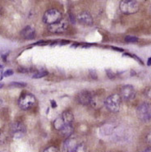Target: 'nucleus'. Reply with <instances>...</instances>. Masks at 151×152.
<instances>
[{"mask_svg": "<svg viewBox=\"0 0 151 152\" xmlns=\"http://www.w3.org/2000/svg\"><path fill=\"white\" fill-rule=\"evenodd\" d=\"M18 106L22 110H28L34 106L36 103V99L34 95L26 92L21 94L18 99Z\"/></svg>", "mask_w": 151, "mask_h": 152, "instance_id": "1", "label": "nucleus"}, {"mask_svg": "<svg viewBox=\"0 0 151 152\" xmlns=\"http://www.w3.org/2000/svg\"><path fill=\"white\" fill-rule=\"evenodd\" d=\"M119 8L123 14L131 15L139 10V4L136 0H122L120 2Z\"/></svg>", "mask_w": 151, "mask_h": 152, "instance_id": "2", "label": "nucleus"}, {"mask_svg": "<svg viewBox=\"0 0 151 152\" xmlns=\"http://www.w3.org/2000/svg\"><path fill=\"white\" fill-rule=\"evenodd\" d=\"M121 103H122V99L119 95L113 94L106 98L104 100V105L109 111L112 113H117L119 111Z\"/></svg>", "mask_w": 151, "mask_h": 152, "instance_id": "3", "label": "nucleus"}, {"mask_svg": "<svg viewBox=\"0 0 151 152\" xmlns=\"http://www.w3.org/2000/svg\"><path fill=\"white\" fill-rule=\"evenodd\" d=\"M74 121V115L73 113H71V111L70 110H67L64 111L63 113H62V115L58 118L56 120L54 121V127L56 128L57 130L59 131L62 127H63L66 125H70L72 124Z\"/></svg>", "mask_w": 151, "mask_h": 152, "instance_id": "4", "label": "nucleus"}, {"mask_svg": "<svg viewBox=\"0 0 151 152\" xmlns=\"http://www.w3.org/2000/svg\"><path fill=\"white\" fill-rule=\"evenodd\" d=\"M61 19H63L62 13L60 12V11H58V9H55V8L46 11L44 13V16H43L44 23H45L48 26L53 24L57 21H60Z\"/></svg>", "mask_w": 151, "mask_h": 152, "instance_id": "5", "label": "nucleus"}, {"mask_svg": "<svg viewBox=\"0 0 151 152\" xmlns=\"http://www.w3.org/2000/svg\"><path fill=\"white\" fill-rule=\"evenodd\" d=\"M136 90L132 86L125 85L120 90V97L122 100L124 101H131L136 97Z\"/></svg>", "mask_w": 151, "mask_h": 152, "instance_id": "6", "label": "nucleus"}, {"mask_svg": "<svg viewBox=\"0 0 151 152\" xmlns=\"http://www.w3.org/2000/svg\"><path fill=\"white\" fill-rule=\"evenodd\" d=\"M137 115L143 122H149L150 120V104L148 103H143L137 108Z\"/></svg>", "mask_w": 151, "mask_h": 152, "instance_id": "7", "label": "nucleus"}, {"mask_svg": "<svg viewBox=\"0 0 151 152\" xmlns=\"http://www.w3.org/2000/svg\"><path fill=\"white\" fill-rule=\"evenodd\" d=\"M68 27V21L64 19H61L53 24L48 26V30L49 32L53 34H60L64 32Z\"/></svg>", "mask_w": 151, "mask_h": 152, "instance_id": "8", "label": "nucleus"}, {"mask_svg": "<svg viewBox=\"0 0 151 152\" xmlns=\"http://www.w3.org/2000/svg\"><path fill=\"white\" fill-rule=\"evenodd\" d=\"M77 101L83 105L90 104L94 102V96L89 91H82L77 95Z\"/></svg>", "mask_w": 151, "mask_h": 152, "instance_id": "9", "label": "nucleus"}, {"mask_svg": "<svg viewBox=\"0 0 151 152\" xmlns=\"http://www.w3.org/2000/svg\"><path fill=\"white\" fill-rule=\"evenodd\" d=\"M81 145L78 144L76 139L69 138L64 142L63 152H81Z\"/></svg>", "mask_w": 151, "mask_h": 152, "instance_id": "10", "label": "nucleus"}, {"mask_svg": "<svg viewBox=\"0 0 151 152\" xmlns=\"http://www.w3.org/2000/svg\"><path fill=\"white\" fill-rule=\"evenodd\" d=\"M77 21L81 25L89 26L93 25V22H94L91 14L86 11H84V12L78 14V16L77 17Z\"/></svg>", "mask_w": 151, "mask_h": 152, "instance_id": "11", "label": "nucleus"}, {"mask_svg": "<svg viewBox=\"0 0 151 152\" xmlns=\"http://www.w3.org/2000/svg\"><path fill=\"white\" fill-rule=\"evenodd\" d=\"M11 131H12V133L14 135V137L19 138L24 136L25 133L26 132V128L25 127L24 124L16 122L13 124H12Z\"/></svg>", "mask_w": 151, "mask_h": 152, "instance_id": "12", "label": "nucleus"}, {"mask_svg": "<svg viewBox=\"0 0 151 152\" xmlns=\"http://www.w3.org/2000/svg\"><path fill=\"white\" fill-rule=\"evenodd\" d=\"M21 36L26 39H32L35 36V30L31 26H27L22 29L21 31Z\"/></svg>", "mask_w": 151, "mask_h": 152, "instance_id": "13", "label": "nucleus"}, {"mask_svg": "<svg viewBox=\"0 0 151 152\" xmlns=\"http://www.w3.org/2000/svg\"><path fill=\"white\" fill-rule=\"evenodd\" d=\"M59 132L60 133L63 135V137H70L71 135L72 134V132H73V127H72L71 124L66 125L63 127H62L59 130Z\"/></svg>", "mask_w": 151, "mask_h": 152, "instance_id": "14", "label": "nucleus"}, {"mask_svg": "<svg viewBox=\"0 0 151 152\" xmlns=\"http://www.w3.org/2000/svg\"><path fill=\"white\" fill-rule=\"evenodd\" d=\"M125 41L127 43H136L138 41V38L136 36H127L125 37Z\"/></svg>", "mask_w": 151, "mask_h": 152, "instance_id": "15", "label": "nucleus"}, {"mask_svg": "<svg viewBox=\"0 0 151 152\" xmlns=\"http://www.w3.org/2000/svg\"><path fill=\"white\" fill-rule=\"evenodd\" d=\"M46 75H48V72L46 71H40L39 72H37L36 74L33 76V78H41L45 77Z\"/></svg>", "mask_w": 151, "mask_h": 152, "instance_id": "16", "label": "nucleus"}, {"mask_svg": "<svg viewBox=\"0 0 151 152\" xmlns=\"http://www.w3.org/2000/svg\"><path fill=\"white\" fill-rule=\"evenodd\" d=\"M11 86H17V87H24L26 86V83H25V82H12Z\"/></svg>", "mask_w": 151, "mask_h": 152, "instance_id": "17", "label": "nucleus"}, {"mask_svg": "<svg viewBox=\"0 0 151 152\" xmlns=\"http://www.w3.org/2000/svg\"><path fill=\"white\" fill-rule=\"evenodd\" d=\"M44 152H58V149H57L56 147H54V146H50L49 148L45 149Z\"/></svg>", "mask_w": 151, "mask_h": 152, "instance_id": "18", "label": "nucleus"}, {"mask_svg": "<svg viewBox=\"0 0 151 152\" xmlns=\"http://www.w3.org/2000/svg\"><path fill=\"white\" fill-rule=\"evenodd\" d=\"M12 74H13V71L11 70V69H8V70H7V71L4 72V77H9V76H11V75Z\"/></svg>", "mask_w": 151, "mask_h": 152, "instance_id": "19", "label": "nucleus"}, {"mask_svg": "<svg viewBox=\"0 0 151 152\" xmlns=\"http://www.w3.org/2000/svg\"><path fill=\"white\" fill-rule=\"evenodd\" d=\"M144 152H151V150L150 148H148V149H146V150H145Z\"/></svg>", "mask_w": 151, "mask_h": 152, "instance_id": "20", "label": "nucleus"}, {"mask_svg": "<svg viewBox=\"0 0 151 152\" xmlns=\"http://www.w3.org/2000/svg\"><path fill=\"white\" fill-rule=\"evenodd\" d=\"M148 65H150V58H149L148 60Z\"/></svg>", "mask_w": 151, "mask_h": 152, "instance_id": "21", "label": "nucleus"}, {"mask_svg": "<svg viewBox=\"0 0 151 152\" xmlns=\"http://www.w3.org/2000/svg\"><path fill=\"white\" fill-rule=\"evenodd\" d=\"M3 86H4V85H3V84H0V88H2Z\"/></svg>", "mask_w": 151, "mask_h": 152, "instance_id": "22", "label": "nucleus"}]
</instances>
